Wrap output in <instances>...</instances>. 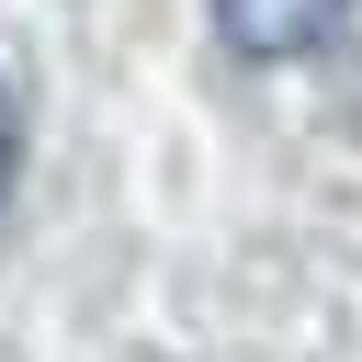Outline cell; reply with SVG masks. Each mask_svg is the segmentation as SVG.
Wrapping results in <instances>:
<instances>
[{"label":"cell","mask_w":362,"mask_h":362,"mask_svg":"<svg viewBox=\"0 0 362 362\" xmlns=\"http://www.w3.org/2000/svg\"><path fill=\"white\" fill-rule=\"evenodd\" d=\"M11 170H23V113H11V79H0V192H11Z\"/></svg>","instance_id":"obj_2"},{"label":"cell","mask_w":362,"mask_h":362,"mask_svg":"<svg viewBox=\"0 0 362 362\" xmlns=\"http://www.w3.org/2000/svg\"><path fill=\"white\" fill-rule=\"evenodd\" d=\"M339 23H351V0H215V34H226L238 57H260V68L317 57Z\"/></svg>","instance_id":"obj_1"}]
</instances>
